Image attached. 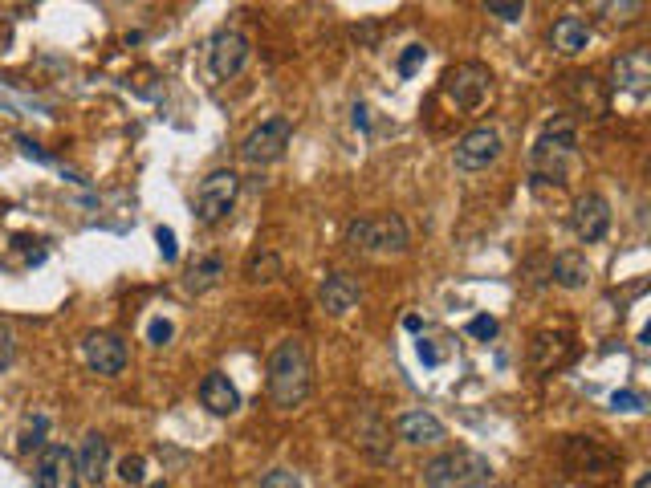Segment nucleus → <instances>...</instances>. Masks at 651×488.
Instances as JSON below:
<instances>
[{"mask_svg": "<svg viewBox=\"0 0 651 488\" xmlns=\"http://www.w3.org/2000/svg\"><path fill=\"white\" fill-rule=\"evenodd\" d=\"M314 391V358L306 338H281L269 354V399L281 411L302 407Z\"/></svg>", "mask_w": 651, "mask_h": 488, "instance_id": "f257e3e1", "label": "nucleus"}, {"mask_svg": "<svg viewBox=\"0 0 651 488\" xmlns=\"http://www.w3.org/2000/svg\"><path fill=\"white\" fill-rule=\"evenodd\" d=\"M574 147H578L574 118H554L550 127L538 135L534 151H529V167H534V183H566V171H570Z\"/></svg>", "mask_w": 651, "mask_h": 488, "instance_id": "f03ea898", "label": "nucleus"}, {"mask_svg": "<svg viewBox=\"0 0 651 488\" xmlns=\"http://www.w3.org/2000/svg\"><path fill=\"white\" fill-rule=\"evenodd\" d=\"M489 480H493L489 456L472 452V448H456V452H444V456L424 464L428 488H485Z\"/></svg>", "mask_w": 651, "mask_h": 488, "instance_id": "7ed1b4c3", "label": "nucleus"}, {"mask_svg": "<svg viewBox=\"0 0 651 488\" xmlns=\"http://www.w3.org/2000/svg\"><path fill=\"white\" fill-rule=\"evenodd\" d=\"M346 244L354 253L399 257L407 253V224L403 216H354L346 224Z\"/></svg>", "mask_w": 651, "mask_h": 488, "instance_id": "20e7f679", "label": "nucleus"}, {"mask_svg": "<svg viewBox=\"0 0 651 488\" xmlns=\"http://www.w3.org/2000/svg\"><path fill=\"white\" fill-rule=\"evenodd\" d=\"M489 86H493V74L481 61H460V66L444 70L440 78V90L456 110H481L489 98Z\"/></svg>", "mask_w": 651, "mask_h": 488, "instance_id": "39448f33", "label": "nucleus"}, {"mask_svg": "<svg viewBox=\"0 0 651 488\" xmlns=\"http://www.w3.org/2000/svg\"><path fill=\"white\" fill-rule=\"evenodd\" d=\"M236 196H241V175H236L232 167L208 171V175L200 179V188H196V220L208 224V228L220 224V220L232 212Z\"/></svg>", "mask_w": 651, "mask_h": 488, "instance_id": "423d86ee", "label": "nucleus"}, {"mask_svg": "<svg viewBox=\"0 0 651 488\" xmlns=\"http://www.w3.org/2000/svg\"><path fill=\"white\" fill-rule=\"evenodd\" d=\"M289 139H293V122L285 118V114H273V118H265L261 127L241 143V159L245 163H253V167H265V163H277L281 155H285V147H289Z\"/></svg>", "mask_w": 651, "mask_h": 488, "instance_id": "0eeeda50", "label": "nucleus"}, {"mask_svg": "<svg viewBox=\"0 0 651 488\" xmlns=\"http://www.w3.org/2000/svg\"><path fill=\"white\" fill-rule=\"evenodd\" d=\"M249 66V37L236 33V29H220L208 41V70L216 82H232Z\"/></svg>", "mask_w": 651, "mask_h": 488, "instance_id": "6e6552de", "label": "nucleus"}, {"mask_svg": "<svg viewBox=\"0 0 651 488\" xmlns=\"http://www.w3.org/2000/svg\"><path fill=\"white\" fill-rule=\"evenodd\" d=\"M456 167L460 171H485L501 159V135L497 127H472L460 143H456Z\"/></svg>", "mask_w": 651, "mask_h": 488, "instance_id": "1a4fd4ad", "label": "nucleus"}, {"mask_svg": "<svg viewBox=\"0 0 651 488\" xmlns=\"http://www.w3.org/2000/svg\"><path fill=\"white\" fill-rule=\"evenodd\" d=\"M33 488H78V464L66 444H45L37 456Z\"/></svg>", "mask_w": 651, "mask_h": 488, "instance_id": "9d476101", "label": "nucleus"}, {"mask_svg": "<svg viewBox=\"0 0 651 488\" xmlns=\"http://www.w3.org/2000/svg\"><path fill=\"white\" fill-rule=\"evenodd\" d=\"M82 358H86V366H90L94 375L114 379V375H123V366H127V342L118 338V334H106V330L86 334V342H82Z\"/></svg>", "mask_w": 651, "mask_h": 488, "instance_id": "9b49d317", "label": "nucleus"}, {"mask_svg": "<svg viewBox=\"0 0 651 488\" xmlns=\"http://www.w3.org/2000/svg\"><path fill=\"white\" fill-rule=\"evenodd\" d=\"M611 232V204L599 192H586L574 200V236L582 244H599Z\"/></svg>", "mask_w": 651, "mask_h": 488, "instance_id": "f8f14e48", "label": "nucleus"}, {"mask_svg": "<svg viewBox=\"0 0 651 488\" xmlns=\"http://www.w3.org/2000/svg\"><path fill=\"white\" fill-rule=\"evenodd\" d=\"M562 460L574 476H586V472H595V476H611L615 472V452H607L603 444L595 440H586V436H570L566 448H562Z\"/></svg>", "mask_w": 651, "mask_h": 488, "instance_id": "ddd939ff", "label": "nucleus"}, {"mask_svg": "<svg viewBox=\"0 0 651 488\" xmlns=\"http://www.w3.org/2000/svg\"><path fill=\"white\" fill-rule=\"evenodd\" d=\"M395 436L411 448H428V444H444L448 440V427L432 415V411H403L395 419Z\"/></svg>", "mask_w": 651, "mask_h": 488, "instance_id": "4468645a", "label": "nucleus"}, {"mask_svg": "<svg viewBox=\"0 0 651 488\" xmlns=\"http://www.w3.org/2000/svg\"><path fill=\"white\" fill-rule=\"evenodd\" d=\"M318 301H322V310L330 318H346L354 305L363 301V285L354 281L350 273H330L322 285H318Z\"/></svg>", "mask_w": 651, "mask_h": 488, "instance_id": "2eb2a0df", "label": "nucleus"}, {"mask_svg": "<svg viewBox=\"0 0 651 488\" xmlns=\"http://www.w3.org/2000/svg\"><path fill=\"white\" fill-rule=\"evenodd\" d=\"M647 82H651V53L647 49H627L623 57H615V90L647 94Z\"/></svg>", "mask_w": 651, "mask_h": 488, "instance_id": "dca6fc26", "label": "nucleus"}, {"mask_svg": "<svg viewBox=\"0 0 651 488\" xmlns=\"http://www.w3.org/2000/svg\"><path fill=\"white\" fill-rule=\"evenodd\" d=\"M74 464H78V480L102 484L106 480V468H110V440L102 432H90L82 440V452L74 456Z\"/></svg>", "mask_w": 651, "mask_h": 488, "instance_id": "f3484780", "label": "nucleus"}, {"mask_svg": "<svg viewBox=\"0 0 651 488\" xmlns=\"http://www.w3.org/2000/svg\"><path fill=\"white\" fill-rule=\"evenodd\" d=\"M200 403H204L212 415H236V411H241V391L232 387L228 375L212 371V375H204V383H200Z\"/></svg>", "mask_w": 651, "mask_h": 488, "instance_id": "a211bd4d", "label": "nucleus"}, {"mask_svg": "<svg viewBox=\"0 0 651 488\" xmlns=\"http://www.w3.org/2000/svg\"><path fill=\"white\" fill-rule=\"evenodd\" d=\"M359 452L367 456V460H375V464H391V427L379 419V415H363V423H359Z\"/></svg>", "mask_w": 651, "mask_h": 488, "instance_id": "6ab92c4d", "label": "nucleus"}, {"mask_svg": "<svg viewBox=\"0 0 651 488\" xmlns=\"http://www.w3.org/2000/svg\"><path fill=\"white\" fill-rule=\"evenodd\" d=\"M586 41H590V25H586L582 17H574V13L558 17V21H554V29H550V45H554L558 53H566V57L582 53V49H586Z\"/></svg>", "mask_w": 651, "mask_h": 488, "instance_id": "aec40b11", "label": "nucleus"}, {"mask_svg": "<svg viewBox=\"0 0 651 488\" xmlns=\"http://www.w3.org/2000/svg\"><path fill=\"white\" fill-rule=\"evenodd\" d=\"M550 277H554L562 289H586V285H590V265H586V257H578V253H558L554 265H550Z\"/></svg>", "mask_w": 651, "mask_h": 488, "instance_id": "412c9836", "label": "nucleus"}, {"mask_svg": "<svg viewBox=\"0 0 651 488\" xmlns=\"http://www.w3.org/2000/svg\"><path fill=\"white\" fill-rule=\"evenodd\" d=\"M220 277H224V261H220V257H204V261H196V265L188 269L184 289H188V293H208L212 285H220Z\"/></svg>", "mask_w": 651, "mask_h": 488, "instance_id": "4be33fe9", "label": "nucleus"}, {"mask_svg": "<svg viewBox=\"0 0 651 488\" xmlns=\"http://www.w3.org/2000/svg\"><path fill=\"white\" fill-rule=\"evenodd\" d=\"M45 427H49V419L45 415H33V419H25V427H21V436H17V452H33V448H45Z\"/></svg>", "mask_w": 651, "mask_h": 488, "instance_id": "5701e85b", "label": "nucleus"}, {"mask_svg": "<svg viewBox=\"0 0 651 488\" xmlns=\"http://www.w3.org/2000/svg\"><path fill=\"white\" fill-rule=\"evenodd\" d=\"M281 277V261L273 253H261L249 261V281H277Z\"/></svg>", "mask_w": 651, "mask_h": 488, "instance_id": "b1692460", "label": "nucleus"}, {"mask_svg": "<svg viewBox=\"0 0 651 488\" xmlns=\"http://www.w3.org/2000/svg\"><path fill=\"white\" fill-rule=\"evenodd\" d=\"M603 13H607V21H615V25H631V21L643 13V5H639V0H623V5L615 0V5H603Z\"/></svg>", "mask_w": 651, "mask_h": 488, "instance_id": "393cba45", "label": "nucleus"}, {"mask_svg": "<svg viewBox=\"0 0 651 488\" xmlns=\"http://www.w3.org/2000/svg\"><path fill=\"white\" fill-rule=\"evenodd\" d=\"M424 61H428V49L424 45H407L403 57H399V78H411V74L424 66Z\"/></svg>", "mask_w": 651, "mask_h": 488, "instance_id": "a878e982", "label": "nucleus"}, {"mask_svg": "<svg viewBox=\"0 0 651 488\" xmlns=\"http://www.w3.org/2000/svg\"><path fill=\"white\" fill-rule=\"evenodd\" d=\"M118 476H123V484H143L147 480V460L143 456H127L123 464H118Z\"/></svg>", "mask_w": 651, "mask_h": 488, "instance_id": "bb28decb", "label": "nucleus"}, {"mask_svg": "<svg viewBox=\"0 0 651 488\" xmlns=\"http://www.w3.org/2000/svg\"><path fill=\"white\" fill-rule=\"evenodd\" d=\"M489 17H501V21H521L525 17V5H517V0H493V5H485Z\"/></svg>", "mask_w": 651, "mask_h": 488, "instance_id": "cd10ccee", "label": "nucleus"}, {"mask_svg": "<svg viewBox=\"0 0 651 488\" xmlns=\"http://www.w3.org/2000/svg\"><path fill=\"white\" fill-rule=\"evenodd\" d=\"M261 488H302V480L293 472H285V468H273V472L261 476Z\"/></svg>", "mask_w": 651, "mask_h": 488, "instance_id": "c85d7f7f", "label": "nucleus"}, {"mask_svg": "<svg viewBox=\"0 0 651 488\" xmlns=\"http://www.w3.org/2000/svg\"><path fill=\"white\" fill-rule=\"evenodd\" d=\"M468 334H472V338H481V342H489V338H497V318H489V314H481V318H472V322H468Z\"/></svg>", "mask_w": 651, "mask_h": 488, "instance_id": "c756f323", "label": "nucleus"}, {"mask_svg": "<svg viewBox=\"0 0 651 488\" xmlns=\"http://www.w3.org/2000/svg\"><path fill=\"white\" fill-rule=\"evenodd\" d=\"M171 334H175V326H171L167 318H155V322L147 326V338H151V346H167V342H171Z\"/></svg>", "mask_w": 651, "mask_h": 488, "instance_id": "7c9ffc66", "label": "nucleus"}, {"mask_svg": "<svg viewBox=\"0 0 651 488\" xmlns=\"http://www.w3.org/2000/svg\"><path fill=\"white\" fill-rule=\"evenodd\" d=\"M155 240H159L163 261H175V257H180V249H175V232H171V228H155Z\"/></svg>", "mask_w": 651, "mask_h": 488, "instance_id": "2f4dec72", "label": "nucleus"}, {"mask_svg": "<svg viewBox=\"0 0 651 488\" xmlns=\"http://www.w3.org/2000/svg\"><path fill=\"white\" fill-rule=\"evenodd\" d=\"M611 407H615V411H643V403H639L635 391H615V395H611Z\"/></svg>", "mask_w": 651, "mask_h": 488, "instance_id": "473e14b6", "label": "nucleus"}, {"mask_svg": "<svg viewBox=\"0 0 651 488\" xmlns=\"http://www.w3.org/2000/svg\"><path fill=\"white\" fill-rule=\"evenodd\" d=\"M13 338L9 334H0V371H5V366H13Z\"/></svg>", "mask_w": 651, "mask_h": 488, "instance_id": "72a5a7b5", "label": "nucleus"}, {"mask_svg": "<svg viewBox=\"0 0 651 488\" xmlns=\"http://www.w3.org/2000/svg\"><path fill=\"white\" fill-rule=\"evenodd\" d=\"M420 358H424L428 366H436V362H440V350H436L432 342H424V338H420Z\"/></svg>", "mask_w": 651, "mask_h": 488, "instance_id": "f704fd0d", "label": "nucleus"}, {"mask_svg": "<svg viewBox=\"0 0 651 488\" xmlns=\"http://www.w3.org/2000/svg\"><path fill=\"white\" fill-rule=\"evenodd\" d=\"M354 127H363V131L371 127V118H367V106H363V102H354Z\"/></svg>", "mask_w": 651, "mask_h": 488, "instance_id": "c9c22d12", "label": "nucleus"}, {"mask_svg": "<svg viewBox=\"0 0 651 488\" xmlns=\"http://www.w3.org/2000/svg\"><path fill=\"white\" fill-rule=\"evenodd\" d=\"M635 488H651V476H647V472H643V476H639V480H635Z\"/></svg>", "mask_w": 651, "mask_h": 488, "instance_id": "e433bc0d", "label": "nucleus"}]
</instances>
